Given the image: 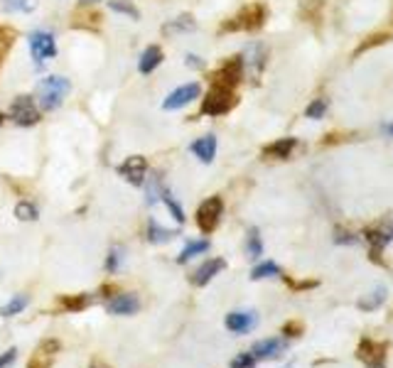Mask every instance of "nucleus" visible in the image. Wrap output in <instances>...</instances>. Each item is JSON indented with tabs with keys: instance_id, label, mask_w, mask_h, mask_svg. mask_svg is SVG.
<instances>
[{
	"instance_id": "obj_1",
	"label": "nucleus",
	"mask_w": 393,
	"mask_h": 368,
	"mask_svg": "<svg viewBox=\"0 0 393 368\" xmlns=\"http://www.w3.org/2000/svg\"><path fill=\"white\" fill-rule=\"evenodd\" d=\"M69 91H71V81L64 79V76H47V79H42L40 86H37V96H40L37 101H40V108L47 111V113L57 111Z\"/></svg>"
},
{
	"instance_id": "obj_2",
	"label": "nucleus",
	"mask_w": 393,
	"mask_h": 368,
	"mask_svg": "<svg viewBox=\"0 0 393 368\" xmlns=\"http://www.w3.org/2000/svg\"><path fill=\"white\" fill-rule=\"evenodd\" d=\"M236 104V96H234L231 86H222V84H214V89L207 94L202 104V113L204 115H224L234 108Z\"/></svg>"
},
{
	"instance_id": "obj_3",
	"label": "nucleus",
	"mask_w": 393,
	"mask_h": 368,
	"mask_svg": "<svg viewBox=\"0 0 393 368\" xmlns=\"http://www.w3.org/2000/svg\"><path fill=\"white\" fill-rule=\"evenodd\" d=\"M222 214H224L222 197H209V199H204L202 204H199V209H196V226H199L204 234H212L219 226V221H222Z\"/></svg>"
},
{
	"instance_id": "obj_4",
	"label": "nucleus",
	"mask_w": 393,
	"mask_h": 368,
	"mask_svg": "<svg viewBox=\"0 0 393 368\" xmlns=\"http://www.w3.org/2000/svg\"><path fill=\"white\" fill-rule=\"evenodd\" d=\"M10 120L22 128H30V125L40 123V108L32 101V96H17L15 101L10 104Z\"/></svg>"
},
{
	"instance_id": "obj_5",
	"label": "nucleus",
	"mask_w": 393,
	"mask_h": 368,
	"mask_svg": "<svg viewBox=\"0 0 393 368\" xmlns=\"http://www.w3.org/2000/svg\"><path fill=\"white\" fill-rule=\"evenodd\" d=\"M30 55L37 66H42L47 59H52V57L57 55L55 35H52V32H45V30L32 32L30 35Z\"/></svg>"
},
{
	"instance_id": "obj_6",
	"label": "nucleus",
	"mask_w": 393,
	"mask_h": 368,
	"mask_svg": "<svg viewBox=\"0 0 393 368\" xmlns=\"http://www.w3.org/2000/svg\"><path fill=\"white\" fill-rule=\"evenodd\" d=\"M357 356L366 363V368H386V344L373 341V339H362Z\"/></svg>"
},
{
	"instance_id": "obj_7",
	"label": "nucleus",
	"mask_w": 393,
	"mask_h": 368,
	"mask_svg": "<svg viewBox=\"0 0 393 368\" xmlns=\"http://www.w3.org/2000/svg\"><path fill=\"white\" fill-rule=\"evenodd\" d=\"M118 174H121L126 182H131L133 187H143L148 177V160L143 155H133L126 162L118 167Z\"/></svg>"
},
{
	"instance_id": "obj_8",
	"label": "nucleus",
	"mask_w": 393,
	"mask_h": 368,
	"mask_svg": "<svg viewBox=\"0 0 393 368\" xmlns=\"http://www.w3.org/2000/svg\"><path fill=\"white\" fill-rule=\"evenodd\" d=\"M199 94H202V86L196 84V81H192V84H185V86H180V89L172 91V94L162 101V108L165 111L185 108V106H190L194 99H199Z\"/></svg>"
},
{
	"instance_id": "obj_9",
	"label": "nucleus",
	"mask_w": 393,
	"mask_h": 368,
	"mask_svg": "<svg viewBox=\"0 0 393 368\" xmlns=\"http://www.w3.org/2000/svg\"><path fill=\"white\" fill-rule=\"evenodd\" d=\"M287 348V339H278V337H271V339H261V341H256L251 346V353L256 356V361H271V358H278L283 356Z\"/></svg>"
},
{
	"instance_id": "obj_10",
	"label": "nucleus",
	"mask_w": 393,
	"mask_h": 368,
	"mask_svg": "<svg viewBox=\"0 0 393 368\" xmlns=\"http://www.w3.org/2000/svg\"><path fill=\"white\" fill-rule=\"evenodd\" d=\"M106 309H108V314L131 317V314H136L138 309H141V299H138V295H133V292H121V295H116V297L108 299Z\"/></svg>"
},
{
	"instance_id": "obj_11",
	"label": "nucleus",
	"mask_w": 393,
	"mask_h": 368,
	"mask_svg": "<svg viewBox=\"0 0 393 368\" xmlns=\"http://www.w3.org/2000/svg\"><path fill=\"white\" fill-rule=\"evenodd\" d=\"M366 239H369V243H371V260H381L383 248L393 241V224L366 231Z\"/></svg>"
},
{
	"instance_id": "obj_12",
	"label": "nucleus",
	"mask_w": 393,
	"mask_h": 368,
	"mask_svg": "<svg viewBox=\"0 0 393 368\" xmlns=\"http://www.w3.org/2000/svg\"><path fill=\"white\" fill-rule=\"evenodd\" d=\"M227 268V260L222 258H209L207 263H202L199 268L194 270V275H192V283L196 285V288H204V285H209L214 278H217L222 270Z\"/></svg>"
},
{
	"instance_id": "obj_13",
	"label": "nucleus",
	"mask_w": 393,
	"mask_h": 368,
	"mask_svg": "<svg viewBox=\"0 0 393 368\" xmlns=\"http://www.w3.org/2000/svg\"><path fill=\"white\" fill-rule=\"evenodd\" d=\"M224 324H227V329L231 334H248L258 324V314L256 312H231V314H227Z\"/></svg>"
},
{
	"instance_id": "obj_14",
	"label": "nucleus",
	"mask_w": 393,
	"mask_h": 368,
	"mask_svg": "<svg viewBox=\"0 0 393 368\" xmlns=\"http://www.w3.org/2000/svg\"><path fill=\"white\" fill-rule=\"evenodd\" d=\"M261 22H263V8L261 6H248L241 15L234 17L231 25H227V30H256Z\"/></svg>"
},
{
	"instance_id": "obj_15",
	"label": "nucleus",
	"mask_w": 393,
	"mask_h": 368,
	"mask_svg": "<svg viewBox=\"0 0 393 368\" xmlns=\"http://www.w3.org/2000/svg\"><path fill=\"white\" fill-rule=\"evenodd\" d=\"M241 74H243V62H241V57H234V59H229L227 64L222 66V69L217 71V76H214V84H222V86H231L234 89V84H238V79H241Z\"/></svg>"
},
{
	"instance_id": "obj_16",
	"label": "nucleus",
	"mask_w": 393,
	"mask_h": 368,
	"mask_svg": "<svg viewBox=\"0 0 393 368\" xmlns=\"http://www.w3.org/2000/svg\"><path fill=\"white\" fill-rule=\"evenodd\" d=\"M241 62H243V69H251L253 71V76H258L263 71V66H266V47L263 45H251L246 50V55L241 57Z\"/></svg>"
},
{
	"instance_id": "obj_17",
	"label": "nucleus",
	"mask_w": 393,
	"mask_h": 368,
	"mask_svg": "<svg viewBox=\"0 0 393 368\" xmlns=\"http://www.w3.org/2000/svg\"><path fill=\"white\" fill-rule=\"evenodd\" d=\"M190 150L202 160L204 164H209L214 160V155H217V138H214V135H202L199 140L192 143Z\"/></svg>"
},
{
	"instance_id": "obj_18",
	"label": "nucleus",
	"mask_w": 393,
	"mask_h": 368,
	"mask_svg": "<svg viewBox=\"0 0 393 368\" xmlns=\"http://www.w3.org/2000/svg\"><path fill=\"white\" fill-rule=\"evenodd\" d=\"M295 148H298V140L295 138H280V140H276L273 145H268V148L263 150V155L271 157V160H287Z\"/></svg>"
},
{
	"instance_id": "obj_19",
	"label": "nucleus",
	"mask_w": 393,
	"mask_h": 368,
	"mask_svg": "<svg viewBox=\"0 0 393 368\" xmlns=\"http://www.w3.org/2000/svg\"><path fill=\"white\" fill-rule=\"evenodd\" d=\"M160 64H162V50L157 45H150L141 55V62H138V71H141V74H152V71H155Z\"/></svg>"
},
{
	"instance_id": "obj_20",
	"label": "nucleus",
	"mask_w": 393,
	"mask_h": 368,
	"mask_svg": "<svg viewBox=\"0 0 393 368\" xmlns=\"http://www.w3.org/2000/svg\"><path fill=\"white\" fill-rule=\"evenodd\" d=\"M162 192H165V184H162L160 172H150V177H145V201L148 204H157L162 199Z\"/></svg>"
},
{
	"instance_id": "obj_21",
	"label": "nucleus",
	"mask_w": 393,
	"mask_h": 368,
	"mask_svg": "<svg viewBox=\"0 0 393 368\" xmlns=\"http://www.w3.org/2000/svg\"><path fill=\"white\" fill-rule=\"evenodd\" d=\"M177 236V231H167V229H162L160 224H157L155 219H150L148 221V241L150 243H155V246H160V243H170L172 239Z\"/></svg>"
},
{
	"instance_id": "obj_22",
	"label": "nucleus",
	"mask_w": 393,
	"mask_h": 368,
	"mask_svg": "<svg viewBox=\"0 0 393 368\" xmlns=\"http://www.w3.org/2000/svg\"><path fill=\"white\" fill-rule=\"evenodd\" d=\"M209 250V241H190V243L182 248V253L177 255V263L180 265H185L187 260H192L194 255H202V253H207Z\"/></svg>"
},
{
	"instance_id": "obj_23",
	"label": "nucleus",
	"mask_w": 393,
	"mask_h": 368,
	"mask_svg": "<svg viewBox=\"0 0 393 368\" xmlns=\"http://www.w3.org/2000/svg\"><path fill=\"white\" fill-rule=\"evenodd\" d=\"M192 30H196V22L192 15H180L177 20H170L165 27H162L165 35H175V32H192Z\"/></svg>"
},
{
	"instance_id": "obj_24",
	"label": "nucleus",
	"mask_w": 393,
	"mask_h": 368,
	"mask_svg": "<svg viewBox=\"0 0 393 368\" xmlns=\"http://www.w3.org/2000/svg\"><path fill=\"white\" fill-rule=\"evenodd\" d=\"M283 270L278 263H273V260H263V263H258L256 268L251 270V280H266V278H278Z\"/></svg>"
},
{
	"instance_id": "obj_25",
	"label": "nucleus",
	"mask_w": 393,
	"mask_h": 368,
	"mask_svg": "<svg viewBox=\"0 0 393 368\" xmlns=\"http://www.w3.org/2000/svg\"><path fill=\"white\" fill-rule=\"evenodd\" d=\"M108 8H111L113 13H118V15H126V17H131V20H141V10L133 6L131 0H108Z\"/></svg>"
},
{
	"instance_id": "obj_26",
	"label": "nucleus",
	"mask_w": 393,
	"mask_h": 368,
	"mask_svg": "<svg viewBox=\"0 0 393 368\" xmlns=\"http://www.w3.org/2000/svg\"><path fill=\"white\" fill-rule=\"evenodd\" d=\"M246 255H248L251 260H256V258H261V255H263V241H261V234H258V229H251V231H248Z\"/></svg>"
},
{
	"instance_id": "obj_27",
	"label": "nucleus",
	"mask_w": 393,
	"mask_h": 368,
	"mask_svg": "<svg viewBox=\"0 0 393 368\" xmlns=\"http://www.w3.org/2000/svg\"><path fill=\"white\" fill-rule=\"evenodd\" d=\"M386 299V288H376V292H369V297L359 299V309L364 312H371V309H378Z\"/></svg>"
},
{
	"instance_id": "obj_28",
	"label": "nucleus",
	"mask_w": 393,
	"mask_h": 368,
	"mask_svg": "<svg viewBox=\"0 0 393 368\" xmlns=\"http://www.w3.org/2000/svg\"><path fill=\"white\" fill-rule=\"evenodd\" d=\"M94 302H96L94 292H84V295H79V297H64V307L71 309V312H81V309H86Z\"/></svg>"
},
{
	"instance_id": "obj_29",
	"label": "nucleus",
	"mask_w": 393,
	"mask_h": 368,
	"mask_svg": "<svg viewBox=\"0 0 393 368\" xmlns=\"http://www.w3.org/2000/svg\"><path fill=\"white\" fill-rule=\"evenodd\" d=\"M162 201H165V206H167V211L172 214V219H175L177 224H185V209L177 204V199L172 197V192L167 190V187H165V192H162Z\"/></svg>"
},
{
	"instance_id": "obj_30",
	"label": "nucleus",
	"mask_w": 393,
	"mask_h": 368,
	"mask_svg": "<svg viewBox=\"0 0 393 368\" xmlns=\"http://www.w3.org/2000/svg\"><path fill=\"white\" fill-rule=\"evenodd\" d=\"M27 302H30V299H27V295H15V297H13L6 307L0 309V314H3V317H15V314H20L22 309L27 307Z\"/></svg>"
},
{
	"instance_id": "obj_31",
	"label": "nucleus",
	"mask_w": 393,
	"mask_h": 368,
	"mask_svg": "<svg viewBox=\"0 0 393 368\" xmlns=\"http://www.w3.org/2000/svg\"><path fill=\"white\" fill-rule=\"evenodd\" d=\"M3 8L8 13H32L37 8V0H3Z\"/></svg>"
},
{
	"instance_id": "obj_32",
	"label": "nucleus",
	"mask_w": 393,
	"mask_h": 368,
	"mask_svg": "<svg viewBox=\"0 0 393 368\" xmlns=\"http://www.w3.org/2000/svg\"><path fill=\"white\" fill-rule=\"evenodd\" d=\"M327 108H329V101L327 99H315L313 104L305 108V115H308V118H313V120H320V118H324Z\"/></svg>"
},
{
	"instance_id": "obj_33",
	"label": "nucleus",
	"mask_w": 393,
	"mask_h": 368,
	"mask_svg": "<svg viewBox=\"0 0 393 368\" xmlns=\"http://www.w3.org/2000/svg\"><path fill=\"white\" fill-rule=\"evenodd\" d=\"M37 206L32 204V201H17V206H15V216L20 221H35L37 219Z\"/></svg>"
},
{
	"instance_id": "obj_34",
	"label": "nucleus",
	"mask_w": 393,
	"mask_h": 368,
	"mask_svg": "<svg viewBox=\"0 0 393 368\" xmlns=\"http://www.w3.org/2000/svg\"><path fill=\"white\" fill-rule=\"evenodd\" d=\"M126 250L121 248V246H113L111 250H108V258H106V270L108 273H116L118 268H121V263H123V258H126Z\"/></svg>"
},
{
	"instance_id": "obj_35",
	"label": "nucleus",
	"mask_w": 393,
	"mask_h": 368,
	"mask_svg": "<svg viewBox=\"0 0 393 368\" xmlns=\"http://www.w3.org/2000/svg\"><path fill=\"white\" fill-rule=\"evenodd\" d=\"M256 363L258 361H256V356H253L251 351H243L231 361V368H256Z\"/></svg>"
},
{
	"instance_id": "obj_36",
	"label": "nucleus",
	"mask_w": 393,
	"mask_h": 368,
	"mask_svg": "<svg viewBox=\"0 0 393 368\" xmlns=\"http://www.w3.org/2000/svg\"><path fill=\"white\" fill-rule=\"evenodd\" d=\"M13 42H15V32L6 30V27H0V59L6 57V52L10 50Z\"/></svg>"
},
{
	"instance_id": "obj_37",
	"label": "nucleus",
	"mask_w": 393,
	"mask_h": 368,
	"mask_svg": "<svg viewBox=\"0 0 393 368\" xmlns=\"http://www.w3.org/2000/svg\"><path fill=\"white\" fill-rule=\"evenodd\" d=\"M334 243L337 246H354V243H359V239L352 234H344V231H337V234H334Z\"/></svg>"
},
{
	"instance_id": "obj_38",
	"label": "nucleus",
	"mask_w": 393,
	"mask_h": 368,
	"mask_svg": "<svg viewBox=\"0 0 393 368\" xmlns=\"http://www.w3.org/2000/svg\"><path fill=\"white\" fill-rule=\"evenodd\" d=\"M17 358V348H8L6 353H0V368H8Z\"/></svg>"
},
{
	"instance_id": "obj_39",
	"label": "nucleus",
	"mask_w": 393,
	"mask_h": 368,
	"mask_svg": "<svg viewBox=\"0 0 393 368\" xmlns=\"http://www.w3.org/2000/svg\"><path fill=\"white\" fill-rule=\"evenodd\" d=\"M185 64H187V66H192V69H202V66H204V62L199 59V57H196V55H187Z\"/></svg>"
},
{
	"instance_id": "obj_40",
	"label": "nucleus",
	"mask_w": 393,
	"mask_h": 368,
	"mask_svg": "<svg viewBox=\"0 0 393 368\" xmlns=\"http://www.w3.org/2000/svg\"><path fill=\"white\" fill-rule=\"evenodd\" d=\"M383 133H386V135H393V123H386V125H383Z\"/></svg>"
},
{
	"instance_id": "obj_41",
	"label": "nucleus",
	"mask_w": 393,
	"mask_h": 368,
	"mask_svg": "<svg viewBox=\"0 0 393 368\" xmlns=\"http://www.w3.org/2000/svg\"><path fill=\"white\" fill-rule=\"evenodd\" d=\"M96 3H101V0H81V6H96Z\"/></svg>"
}]
</instances>
